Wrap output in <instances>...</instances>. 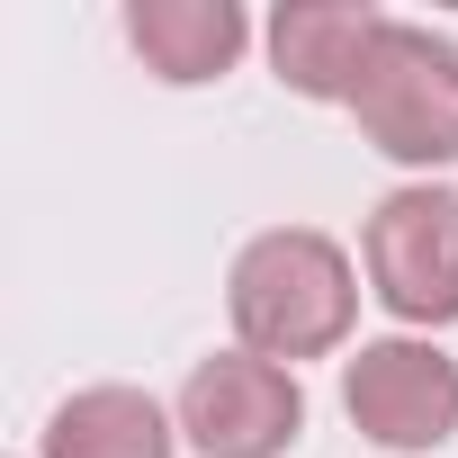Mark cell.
I'll list each match as a JSON object with an SVG mask.
<instances>
[{"instance_id": "1", "label": "cell", "mask_w": 458, "mask_h": 458, "mask_svg": "<svg viewBox=\"0 0 458 458\" xmlns=\"http://www.w3.org/2000/svg\"><path fill=\"white\" fill-rule=\"evenodd\" d=\"M360 261L324 234V225H270L234 252L225 270V315H234V342L297 369V360H333L360 324Z\"/></svg>"}, {"instance_id": "6", "label": "cell", "mask_w": 458, "mask_h": 458, "mask_svg": "<svg viewBox=\"0 0 458 458\" xmlns=\"http://www.w3.org/2000/svg\"><path fill=\"white\" fill-rule=\"evenodd\" d=\"M377 37H386V10H369V0H279L270 28H261L279 90L324 99V108H351Z\"/></svg>"}, {"instance_id": "4", "label": "cell", "mask_w": 458, "mask_h": 458, "mask_svg": "<svg viewBox=\"0 0 458 458\" xmlns=\"http://www.w3.org/2000/svg\"><path fill=\"white\" fill-rule=\"evenodd\" d=\"M342 413L386 458H431L458 440V360L431 333H386L342 360Z\"/></svg>"}, {"instance_id": "3", "label": "cell", "mask_w": 458, "mask_h": 458, "mask_svg": "<svg viewBox=\"0 0 458 458\" xmlns=\"http://www.w3.org/2000/svg\"><path fill=\"white\" fill-rule=\"evenodd\" d=\"M360 279L404 333L458 324V189L449 180H404L369 207Z\"/></svg>"}, {"instance_id": "7", "label": "cell", "mask_w": 458, "mask_h": 458, "mask_svg": "<svg viewBox=\"0 0 458 458\" xmlns=\"http://www.w3.org/2000/svg\"><path fill=\"white\" fill-rule=\"evenodd\" d=\"M126 46L153 81L171 90H207L243 64L252 46V19H243V0H126Z\"/></svg>"}, {"instance_id": "8", "label": "cell", "mask_w": 458, "mask_h": 458, "mask_svg": "<svg viewBox=\"0 0 458 458\" xmlns=\"http://www.w3.org/2000/svg\"><path fill=\"white\" fill-rule=\"evenodd\" d=\"M37 458H180V413L144 386H72L46 413Z\"/></svg>"}, {"instance_id": "5", "label": "cell", "mask_w": 458, "mask_h": 458, "mask_svg": "<svg viewBox=\"0 0 458 458\" xmlns=\"http://www.w3.org/2000/svg\"><path fill=\"white\" fill-rule=\"evenodd\" d=\"M180 440L198 458H288L306 440V386L297 369L261 360V351H207L180 377Z\"/></svg>"}, {"instance_id": "2", "label": "cell", "mask_w": 458, "mask_h": 458, "mask_svg": "<svg viewBox=\"0 0 458 458\" xmlns=\"http://www.w3.org/2000/svg\"><path fill=\"white\" fill-rule=\"evenodd\" d=\"M351 126L395 171L440 180L458 162V37H440L422 19H386V37L351 90Z\"/></svg>"}]
</instances>
